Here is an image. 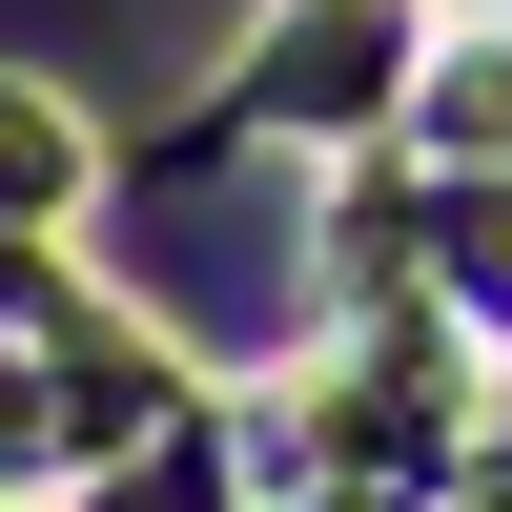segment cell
Masks as SVG:
<instances>
[{"instance_id":"obj_1","label":"cell","mask_w":512,"mask_h":512,"mask_svg":"<svg viewBox=\"0 0 512 512\" xmlns=\"http://www.w3.org/2000/svg\"><path fill=\"white\" fill-rule=\"evenodd\" d=\"M0 185H21V205L62 185V123H41V103H0Z\"/></svg>"}]
</instances>
